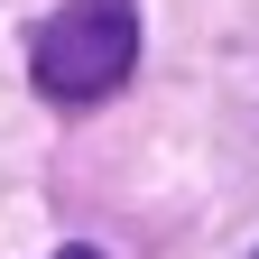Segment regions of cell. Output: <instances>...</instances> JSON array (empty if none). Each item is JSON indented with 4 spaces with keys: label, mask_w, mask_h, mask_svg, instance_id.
I'll use <instances>...</instances> for the list:
<instances>
[{
    "label": "cell",
    "mask_w": 259,
    "mask_h": 259,
    "mask_svg": "<svg viewBox=\"0 0 259 259\" xmlns=\"http://www.w3.org/2000/svg\"><path fill=\"white\" fill-rule=\"evenodd\" d=\"M130 65H139V0H65L28 47L47 102H102L130 83Z\"/></svg>",
    "instance_id": "1"
},
{
    "label": "cell",
    "mask_w": 259,
    "mask_h": 259,
    "mask_svg": "<svg viewBox=\"0 0 259 259\" xmlns=\"http://www.w3.org/2000/svg\"><path fill=\"white\" fill-rule=\"evenodd\" d=\"M56 259H102V250H93V241H65V250H56Z\"/></svg>",
    "instance_id": "2"
},
{
    "label": "cell",
    "mask_w": 259,
    "mask_h": 259,
    "mask_svg": "<svg viewBox=\"0 0 259 259\" xmlns=\"http://www.w3.org/2000/svg\"><path fill=\"white\" fill-rule=\"evenodd\" d=\"M250 259H259V250H250Z\"/></svg>",
    "instance_id": "3"
}]
</instances>
